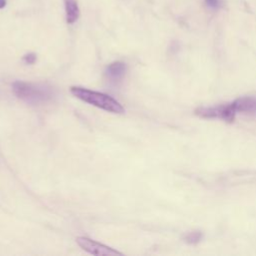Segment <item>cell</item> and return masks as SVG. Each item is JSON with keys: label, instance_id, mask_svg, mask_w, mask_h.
I'll return each instance as SVG.
<instances>
[{"label": "cell", "instance_id": "1", "mask_svg": "<svg viewBox=\"0 0 256 256\" xmlns=\"http://www.w3.org/2000/svg\"><path fill=\"white\" fill-rule=\"evenodd\" d=\"M70 92L73 96L80 99L81 101L104 111L114 114H122L125 112L124 107L119 101L105 93L89 90L78 86H72L70 88Z\"/></svg>", "mask_w": 256, "mask_h": 256}, {"label": "cell", "instance_id": "2", "mask_svg": "<svg viewBox=\"0 0 256 256\" xmlns=\"http://www.w3.org/2000/svg\"><path fill=\"white\" fill-rule=\"evenodd\" d=\"M13 92L14 94L31 104L43 103L52 98L53 91L51 87L46 84L40 83H29L17 81L13 83Z\"/></svg>", "mask_w": 256, "mask_h": 256}, {"label": "cell", "instance_id": "3", "mask_svg": "<svg viewBox=\"0 0 256 256\" xmlns=\"http://www.w3.org/2000/svg\"><path fill=\"white\" fill-rule=\"evenodd\" d=\"M195 114L201 118L221 119L228 122H232L235 118L236 111L234 110L232 103H229V104H220L216 106L198 107L195 110Z\"/></svg>", "mask_w": 256, "mask_h": 256}, {"label": "cell", "instance_id": "4", "mask_svg": "<svg viewBox=\"0 0 256 256\" xmlns=\"http://www.w3.org/2000/svg\"><path fill=\"white\" fill-rule=\"evenodd\" d=\"M76 242L84 251L92 255H96V256H116V255L121 256L122 255L121 252L87 237H83V236L77 237Z\"/></svg>", "mask_w": 256, "mask_h": 256}, {"label": "cell", "instance_id": "5", "mask_svg": "<svg viewBox=\"0 0 256 256\" xmlns=\"http://www.w3.org/2000/svg\"><path fill=\"white\" fill-rule=\"evenodd\" d=\"M236 113H246L256 115V97L245 96L237 98L232 102Z\"/></svg>", "mask_w": 256, "mask_h": 256}, {"label": "cell", "instance_id": "6", "mask_svg": "<svg viewBox=\"0 0 256 256\" xmlns=\"http://www.w3.org/2000/svg\"><path fill=\"white\" fill-rule=\"evenodd\" d=\"M126 69H127V67H126L125 63H123L121 61H116V62L109 64L106 67L105 73H106V76L110 80L117 81V80H120L125 75Z\"/></svg>", "mask_w": 256, "mask_h": 256}, {"label": "cell", "instance_id": "7", "mask_svg": "<svg viewBox=\"0 0 256 256\" xmlns=\"http://www.w3.org/2000/svg\"><path fill=\"white\" fill-rule=\"evenodd\" d=\"M66 21L68 24H73L79 18L80 10L78 7L77 0H64Z\"/></svg>", "mask_w": 256, "mask_h": 256}, {"label": "cell", "instance_id": "8", "mask_svg": "<svg viewBox=\"0 0 256 256\" xmlns=\"http://www.w3.org/2000/svg\"><path fill=\"white\" fill-rule=\"evenodd\" d=\"M202 239V233L200 231H192L188 232L184 236V240L189 244H196Z\"/></svg>", "mask_w": 256, "mask_h": 256}, {"label": "cell", "instance_id": "9", "mask_svg": "<svg viewBox=\"0 0 256 256\" xmlns=\"http://www.w3.org/2000/svg\"><path fill=\"white\" fill-rule=\"evenodd\" d=\"M23 61L27 64H33L35 61H36V55L34 53H29V54H26L24 57H23Z\"/></svg>", "mask_w": 256, "mask_h": 256}, {"label": "cell", "instance_id": "10", "mask_svg": "<svg viewBox=\"0 0 256 256\" xmlns=\"http://www.w3.org/2000/svg\"><path fill=\"white\" fill-rule=\"evenodd\" d=\"M205 1H206V4H207L209 7H211V8H216V7H218L219 4H220L219 0H205Z\"/></svg>", "mask_w": 256, "mask_h": 256}, {"label": "cell", "instance_id": "11", "mask_svg": "<svg viewBox=\"0 0 256 256\" xmlns=\"http://www.w3.org/2000/svg\"><path fill=\"white\" fill-rule=\"evenodd\" d=\"M5 5H6V0H0V9L5 7Z\"/></svg>", "mask_w": 256, "mask_h": 256}]
</instances>
